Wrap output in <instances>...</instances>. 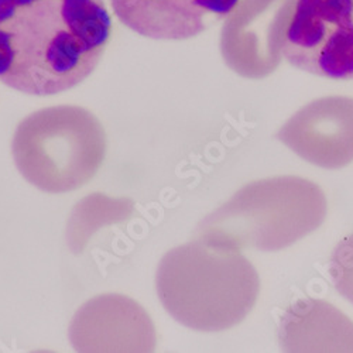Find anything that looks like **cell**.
Masks as SVG:
<instances>
[{
    "mask_svg": "<svg viewBox=\"0 0 353 353\" xmlns=\"http://www.w3.org/2000/svg\"><path fill=\"white\" fill-rule=\"evenodd\" d=\"M70 341L85 353L149 350L154 343L149 316L119 294H102L81 305L71 321Z\"/></svg>",
    "mask_w": 353,
    "mask_h": 353,
    "instance_id": "4",
    "label": "cell"
},
{
    "mask_svg": "<svg viewBox=\"0 0 353 353\" xmlns=\"http://www.w3.org/2000/svg\"><path fill=\"white\" fill-rule=\"evenodd\" d=\"M110 36L105 0H0V82L34 97L72 90Z\"/></svg>",
    "mask_w": 353,
    "mask_h": 353,
    "instance_id": "1",
    "label": "cell"
},
{
    "mask_svg": "<svg viewBox=\"0 0 353 353\" xmlns=\"http://www.w3.org/2000/svg\"><path fill=\"white\" fill-rule=\"evenodd\" d=\"M279 51L311 75L353 79V0H292Z\"/></svg>",
    "mask_w": 353,
    "mask_h": 353,
    "instance_id": "3",
    "label": "cell"
},
{
    "mask_svg": "<svg viewBox=\"0 0 353 353\" xmlns=\"http://www.w3.org/2000/svg\"><path fill=\"white\" fill-rule=\"evenodd\" d=\"M241 0H110L119 21L145 39L184 41L225 20Z\"/></svg>",
    "mask_w": 353,
    "mask_h": 353,
    "instance_id": "5",
    "label": "cell"
},
{
    "mask_svg": "<svg viewBox=\"0 0 353 353\" xmlns=\"http://www.w3.org/2000/svg\"><path fill=\"white\" fill-rule=\"evenodd\" d=\"M132 212L128 199H112L102 194L83 198L74 208L68 222V242L75 253H81L92 234L102 226L121 222Z\"/></svg>",
    "mask_w": 353,
    "mask_h": 353,
    "instance_id": "6",
    "label": "cell"
},
{
    "mask_svg": "<svg viewBox=\"0 0 353 353\" xmlns=\"http://www.w3.org/2000/svg\"><path fill=\"white\" fill-rule=\"evenodd\" d=\"M12 152L26 181L44 192L63 194L94 179L106 156V134L90 110L51 106L19 123Z\"/></svg>",
    "mask_w": 353,
    "mask_h": 353,
    "instance_id": "2",
    "label": "cell"
}]
</instances>
